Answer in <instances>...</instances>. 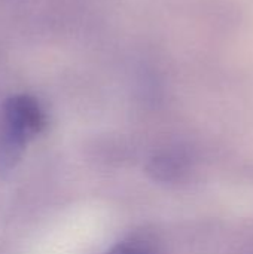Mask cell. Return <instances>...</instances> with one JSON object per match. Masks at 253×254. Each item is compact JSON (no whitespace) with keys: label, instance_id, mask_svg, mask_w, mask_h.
Here are the masks:
<instances>
[{"label":"cell","instance_id":"7a4b0ae2","mask_svg":"<svg viewBox=\"0 0 253 254\" xmlns=\"http://www.w3.org/2000/svg\"><path fill=\"white\" fill-rule=\"evenodd\" d=\"M149 174L160 182H177L189 170V159L183 153L166 152L157 155L148 165Z\"/></svg>","mask_w":253,"mask_h":254},{"label":"cell","instance_id":"6da1fadb","mask_svg":"<svg viewBox=\"0 0 253 254\" xmlns=\"http://www.w3.org/2000/svg\"><path fill=\"white\" fill-rule=\"evenodd\" d=\"M4 119L7 127V146L18 155L22 146L40 134L46 125V116L39 101L31 95L10 97L4 104Z\"/></svg>","mask_w":253,"mask_h":254},{"label":"cell","instance_id":"3957f363","mask_svg":"<svg viewBox=\"0 0 253 254\" xmlns=\"http://www.w3.org/2000/svg\"><path fill=\"white\" fill-rule=\"evenodd\" d=\"M106 254H155L149 244L140 240H128L115 246Z\"/></svg>","mask_w":253,"mask_h":254}]
</instances>
